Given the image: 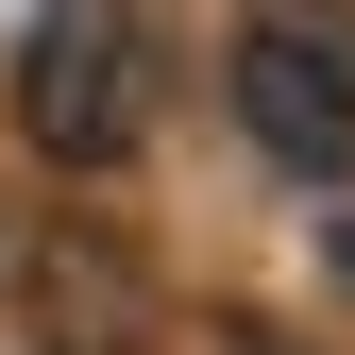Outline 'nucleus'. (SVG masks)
I'll list each match as a JSON object with an SVG mask.
<instances>
[{
    "instance_id": "f257e3e1",
    "label": "nucleus",
    "mask_w": 355,
    "mask_h": 355,
    "mask_svg": "<svg viewBox=\"0 0 355 355\" xmlns=\"http://www.w3.org/2000/svg\"><path fill=\"white\" fill-rule=\"evenodd\" d=\"M153 119H169V51H153L136 0H34V34H17V136L51 169H136Z\"/></svg>"
},
{
    "instance_id": "f03ea898",
    "label": "nucleus",
    "mask_w": 355,
    "mask_h": 355,
    "mask_svg": "<svg viewBox=\"0 0 355 355\" xmlns=\"http://www.w3.org/2000/svg\"><path fill=\"white\" fill-rule=\"evenodd\" d=\"M237 119L271 169H355V17L338 0H271V17L237 34Z\"/></svg>"
},
{
    "instance_id": "7ed1b4c3",
    "label": "nucleus",
    "mask_w": 355,
    "mask_h": 355,
    "mask_svg": "<svg viewBox=\"0 0 355 355\" xmlns=\"http://www.w3.org/2000/svg\"><path fill=\"white\" fill-rule=\"evenodd\" d=\"M17 322L51 355H136L153 338V254L102 237V220H51V237H17Z\"/></svg>"
},
{
    "instance_id": "20e7f679",
    "label": "nucleus",
    "mask_w": 355,
    "mask_h": 355,
    "mask_svg": "<svg viewBox=\"0 0 355 355\" xmlns=\"http://www.w3.org/2000/svg\"><path fill=\"white\" fill-rule=\"evenodd\" d=\"M338 288H355V220H338Z\"/></svg>"
}]
</instances>
